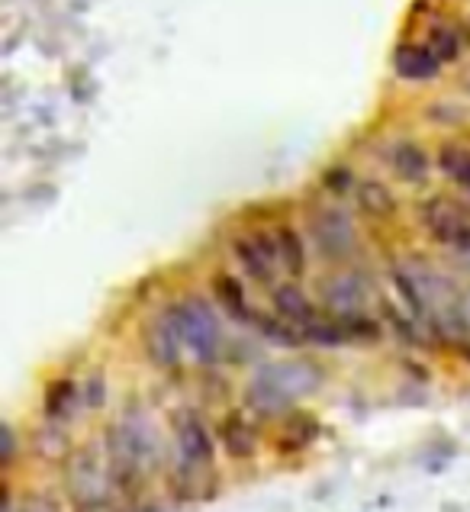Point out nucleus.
<instances>
[{
  "label": "nucleus",
  "instance_id": "0eeeda50",
  "mask_svg": "<svg viewBox=\"0 0 470 512\" xmlns=\"http://www.w3.org/2000/svg\"><path fill=\"white\" fill-rule=\"evenodd\" d=\"M174 448H178V467L187 477L207 474L213 467V435L197 413H178L174 416Z\"/></svg>",
  "mask_w": 470,
  "mask_h": 512
},
{
  "label": "nucleus",
  "instance_id": "f3484780",
  "mask_svg": "<svg viewBox=\"0 0 470 512\" xmlns=\"http://www.w3.org/2000/svg\"><path fill=\"white\" fill-rule=\"evenodd\" d=\"M33 451L42 461H52V464H62L75 455L68 432L58 426V422H49V419H46V426H39L33 432Z\"/></svg>",
  "mask_w": 470,
  "mask_h": 512
},
{
  "label": "nucleus",
  "instance_id": "dca6fc26",
  "mask_svg": "<svg viewBox=\"0 0 470 512\" xmlns=\"http://www.w3.org/2000/svg\"><path fill=\"white\" fill-rule=\"evenodd\" d=\"M81 400H84V390L75 384V380H55V384H49V390H46V419L58 422V426L68 419H75Z\"/></svg>",
  "mask_w": 470,
  "mask_h": 512
},
{
  "label": "nucleus",
  "instance_id": "7ed1b4c3",
  "mask_svg": "<svg viewBox=\"0 0 470 512\" xmlns=\"http://www.w3.org/2000/svg\"><path fill=\"white\" fill-rule=\"evenodd\" d=\"M65 490L71 496V503H75V509H87V506L110 500L113 477H110L107 445H100L97 438H91V442H84L75 455L68 458Z\"/></svg>",
  "mask_w": 470,
  "mask_h": 512
},
{
  "label": "nucleus",
  "instance_id": "a211bd4d",
  "mask_svg": "<svg viewBox=\"0 0 470 512\" xmlns=\"http://www.w3.org/2000/svg\"><path fill=\"white\" fill-rule=\"evenodd\" d=\"M355 194H358V207H361V213H367V216L387 219V216L396 213V197H393V190H390L384 181H374V178L358 181Z\"/></svg>",
  "mask_w": 470,
  "mask_h": 512
},
{
  "label": "nucleus",
  "instance_id": "6e6552de",
  "mask_svg": "<svg viewBox=\"0 0 470 512\" xmlns=\"http://www.w3.org/2000/svg\"><path fill=\"white\" fill-rule=\"evenodd\" d=\"M322 306L332 313V319H345V316H361L367 313V303H371V281L361 271H335L326 277L319 287Z\"/></svg>",
  "mask_w": 470,
  "mask_h": 512
},
{
  "label": "nucleus",
  "instance_id": "423d86ee",
  "mask_svg": "<svg viewBox=\"0 0 470 512\" xmlns=\"http://www.w3.org/2000/svg\"><path fill=\"white\" fill-rule=\"evenodd\" d=\"M422 226L438 245H451L470 255V207L448 194L429 197L422 203Z\"/></svg>",
  "mask_w": 470,
  "mask_h": 512
},
{
  "label": "nucleus",
  "instance_id": "4be33fe9",
  "mask_svg": "<svg viewBox=\"0 0 470 512\" xmlns=\"http://www.w3.org/2000/svg\"><path fill=\"white\" fill-rule=\"evenodd\" d=\"M20 509H23V512H62V506H58L55 496L42 493V490L29 493L26 500H23V506H20Z\"/></svg>",
  "mask_w": 470,
  "mask_h": 512
},
{
  "label": "nucleus",
  "instance_id": "2eb2a0df",
  "mask_svg": "<svg viewBox=\"0 0 470 512\" xmlns=\"http://www.w3.org/2000/svg\"><path fill=\"white\" fill-rule=\"evenodd\" d=\"M442 68V58L432 46H400L396 52V71L406 81H432Z\"/></svg>",
  "mask_w": 470,
  "mask_h": 512
},
{
  "label": "nucleus",
  "instance_id": "9d476101",
  "mask_svg": "<svg viewBox=\"0 0 470 512\" xmlns=\"http://www.w3.org/2000/svg\"><path fill=\"white\" fill-rule=\"evenodd\" d=\"M271 306H274V313L284 319V323L297 326L300 332L310 326V323H316V319L322 316L319 306L310 297H306V290L297 281L274 284L271 287Z\"/></svg>",
  "mask_w": 470,
  "mask_h": 512
},
{
  "label": "nucleus",
  "instance_id": "5701e85b",
  "mask_svg": "<svg viewBox=\"0 0 470 512\" xmlns=\"http://www.w3.org/2000/svg\"><path fill=\"white\" fill-rule=\"evenodd\" d=\"M81 390H84V403L94 409V406H100V403L107 400V377L94 374V377L87 380V384H84Z\"/></svg>",
  "mask_w": 470,
  "mask_h": 512
},
{
  "label": "nucleus",
  "instance_id": "f257e3e1",
  "mask_svg": "<svg viewBox=\"0 0 470 512\" xmlns=\"http://www.w3.org/2000/svg\"><path fill=\"white\" fill-rule=\"evenodd\" d=\"M322 374L310 364H271L264 368L252 384H248V406L261 416H274L281 409L293 406L306 393H313L319 387Z\"/></svg>",
  "mask_w": 470,
  "mask_h": 512
},
{
  "label": "nucleus",
  "instance_id": "b1692460",
  "mask_svg": "<svg viewBox=\"0 0 470 512\" xmlns=\"http://www.w3.org/2000/svg\"><path fill=\"white\" fill-rule=\"evenodd\" d=\"M78 512H120V509H116L110 500L107 503H97V506H87V509H78Z\"/></svg>",
  "mask_w": 470,
  "mask_h": 512
},
{
  "label": "nucleus",
  "instance_id": "ddd939ff",
  "mask_svg": "<svg viewBox=\"0 0 470 512\" xmlns=\"http://www.w3.org/2000/svg\"><path fill=\"white\" fill-rule=\"evenodd\" d=\"M316 438H319V419L313 413H300V409H293V413L284 419L281 432H277L274 448L281 451V455H300V451L310 448Z\"/></svg>",
  "mask_w": 470,
  "mask_h": 512
},
{
  "label": "nucleus",
  "instance_id": "6ab92c4d",
  "mask_svg": "<svg viewBox=\"0 0 470 512\" xmlns=\"http://www.w3.org/2000/svg\"><path fill=\"white\" fill-rule=\"evenodd\" d=\"M274 242H277V255H281V268L290 277H303L306 274V245L303 236L290 226H277L274 229Z\"/></svg>",
  "mask_w": 470,
  "mask_h": 512
},
{
  "label": "nucleus",
  "instance_id": "aec40b11",
  "mask_svg": "<svg viewBox=\"0 0 470 512\" xmlns=\"http://www.w3.org/2000/svg\"><path fill=\"white\" fill-rule=\"evenodd\" d=\"M438 165L448 174L454 184H461L467 194H470V145L461 142H451L438 152Z\"/></svg>",
  "mask_w": 470,
  "mask_h": 512
},
{
  "label": "nucleus",
  "instance_id": "1a4fd4ad",
  "mask_svg": "<svg viewBox=\"0 0 470 512\" xmlns=\"http://www.w3.org/2000/svg\"><path fill=\"white\" fill-rule=\"evenodd\" d=\"M142 348L149 361L161 371H178L181 358H184V342L178 335V326H174L171 310H161L158 316H152L142 329Z\"/></svg>",
  "mask_w": 470,
  "mask_h": 512
},
{
  "label": "nucleus",
  "instance_id": "9b49d317",
  "mask_svg": "<svg viewBox=\"0 0 470 512\" xmlns=\"http://www.w3.org/2000/svg\"><path fill=\"white\" fill-rule=\"evenodd\" d=\"M387 168L393 171V178L396 181H403V184H425L429 181V171H432V162H429V155L422 152V145L419 142H409V139H400V142H390L387 145Z\"/></svg>",
  "mask_w": 470,
  "mask_h": 512
},
{
  "label": "nucleus",
  "instance_id": "f03ea898",
  "mask_svg": "<svg viewBox=\"0 0 470 512\" xmlns=\"http://www.w3.org/2000/svg\"><path fill=\"white\" fill-rule=\"evenodd\" d=\"M174 316V326L184 342V351H190L203 368L216 364L219 351H223V326L213 306L203 297H184L168 306Z\"/></svg>",
  "mask_w": 470,
  "mask_h": 512
},
{
  "label": "nucleus",
  "instance_id": "f8f14e48",
  "mask_svg": "<svg viewBox=\"0 0 470 512\" xmlns=\"http://www.w3.org/2000/svg\"><path fill=\"white\" fill-rule=\"evenodd\" d=\"M219 442L232 461H252L258 455V432L245 413H229L219 426Z\"/></svg>",
  "mask_w": 470,
  "mask_h": 512
},
{
  "label": "nucleus",
  "instance_id": "20e7f679",
  "mask_svg": "<svg viewBox=\"0 0 470 512\" xmlns=\"http://www.w3.org/2000/svg\"><path fill=\"white\" fill-rule=\"evenodd\" d=\"M306 229H310V242L316 252L332 261V265H345V261L358 252V226L339 203H319L306 213Z\"/></svg>",
  "mask_w": 470,
  "mask_h": 512
},
{
  "label": "nucleus",
  "instance_id": "412c9836",
  "mask_svg": "<svg viewBox=\"0 0 470 512\" xmlns=\"http://www.w3.org/2000/svg\"><path fill=\"white\" fill-rule=\"evenodd\" d=\"M429 46L435 49V55L442 58V62H448V58H454L461 52V39L451 33L448 26H438V29H432V42Z\"/></svg>",
  "mask_w": 470,
  "mask_h": 512
},
{
  "label": "nucleus",
  "instance_id": "39448f33",
  "mask_svg": "<svg viewBox=\"0 0 470 512\" xmlns=\"http://www.w3.org/2000/svg\"><path fill=\"white\" fill-rule=\"evenodd\" d=\"M229 252L232 261L239 265V271L255 284H277V274H281V255H277V242L274 232L252 229V232H235L229 239Z\"/></svg>",
  "mask_w": 470,
  "mask_h": 512
},
{
  "label": "nucleus",
  "instance_id": "4468645a",
  "mask_svg": "<svg viewBox=\"0 0 470 512\" xmlns=\"http://www.w3.org/2000/svg\"><path fill=\"white\" fill-rule=\"evenodd\" d=\"M213 294L235 323H248V326L255 323V310H252V303H248V290L239 277H232L229 271L213 274Z\"/></svg>",
  "mask_w": 470,
  "mask_h": 512
}]
</instances>
